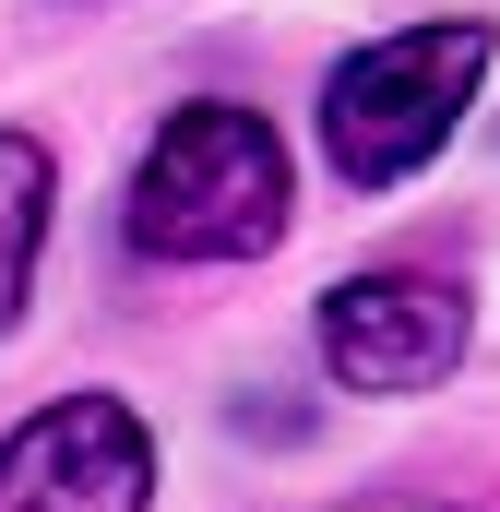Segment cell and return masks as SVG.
I'll return each mask as SVG.
<instances>
[{"label": "cell", "mask_w": 500, "mask_h": 512, "mask_svg": "<svg viewBox=\"0 0 500 512\" xmlns=\"http://www.w3.org/2000/svg\"><path fill=\"white\" fill-rule=\"evenodd\" d=\"M346 512H465V501H346Z\"/></svg>", "instance_id": "6"}, {"label": "cell", "mask_w": 500, "mask_h": 512, "mask_svg": "<svg viewBox=\"0 0 500 512\" xmlns=\"http://www.w3.org/2000/svg\"><path fill=\"white\" fill-rule=\"evenodd\" d=\"M0 512H155V441L120 393H60L0 441Z\"/></svg>", "instance_id": "4"}, {"label": "cell", "mask_w": 500, "mask_h": 512, "mask_svg": "<svg viewBox=\"0 0 500 512\" xmlns=\"http://www.w3.org/2000/svg\"><path fill=\"white\" fill-rule=\"evenodd\" d=\"M489 60H500V24H489V12L393 24V36H370V48H346L334 84H322V155H334V179H358V191L417 179V167L453 143V120L477 108Z\"/></svg>", "instance_id": "2"}, {"label": "cell", "mask_w": 500, "mask_h": 512, "mask_svg": "<svg viewBox=\"0 0 500 512\" xmlns=\"http://www.w3.org/2000/svg\"><path fill=\"white\" fill-rule=\"evenodd\" d=\"M465 286L453 274H417V262H381L346 274L322 298V370L346 393H441L465 370Z\"/></svg>", "instance_id": "3"}, {"label": "cell", "mask_w": 500, "mask_h": 512, "mask_svg": "<svg viewBox=\"0 0 500 512\" xmlns=\"http://www.w3.org/2000/svg\"><path fill=\"white\" fill-rule=\"evenodd\" d=\"M48 203H60V167L36 131H0V334L24 322L36 298V251H48Z\"/></svg>", "instance_id": "5"}, {"label": "cell", "mask_w": 500, "mask_h": 512, "mask_svg": "<svg viewBox=\"0 0 500 512\" xmlns=\"http://www.w3.org/2000/svg\"><path fill=\"white\" fill-rule=\"evenodd\" d=\"M286 203H298V179H286L274 120L239 96H191L143 143L120 227L143 262H262L286 239Z\"/></svg>", "instance_id": "1"}]
</instances>
